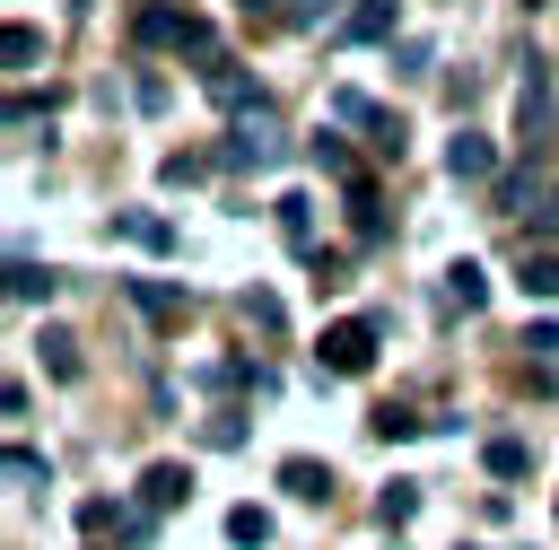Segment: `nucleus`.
<instances>
[{
	"label": "nucleus",
	"mask_w": 559,
	"mask_h": 550,
	"mask_svg": "<svg viewBox=\"0 0 559 550\" xmlns=\"http://www.w3.org/2000/svg\"><path fill=\"white\" fill-rule=\"evenodd\" d=\"M524 349H542V358H559V323H533V332H524Z\"/></svg>",
	"instance_id": "nucleus-20"
},
{
	"label": "nucleus",
	"mask_w": 559,
	"mask_h": 550,
	"mask_svg": "<svg viewBox=\"0 0 559 550\" xmlns=\"http://www.w3.org/2000/svg\"><path fill=\"white\" fill-rule=\"evenodd\" d=\"M367 428H376V437H411V428H428V419H411V410H393V402H384Z\"/></svg>",
	"instance_id": "nucleus-17"
},
{
	"label": "nucleus",
	"mask_w": 559,
	"mask_h": 550,
	"mask_svg": "<svg viewBox=\"0 0 559 550\" xmlns=\"http://www.w3.org/2000/svg\"><path fill=\"white\" fill-rule=\"evenodd\" d=\"M280 489H288V498H314V506H323V498H332V471H323L314 454H288V463H280Z\"/></svg>",
	"instance_id": "nucleus-5"
},
{
	"label": "nucleus",
	"mask_w": 559,
	"mask_h": 550,
	"mask_svg": "<svg viewBox=\"0 0 559 550\" xmlns=\"http://www.w3.org/2000/svg\"><path fill=\"white\" fill-rule=\"evenodd\" d=\"M9 297H17V306H44V297H52V271L17 253V262H9Z\"/></svg>",
	"instance_id": "nucleus-7"
},
{
	"label": "nucleus",
	"mask_w": 559,
	"mask_h": 550,
	"mask_svg": "<svg viewBox=\"0 0 559 550\" xmlns=\"http://www.w3.org/2000/svg\"><path fill=\"white\" fill-rule=\"evenodd\" d=\"M349 35H358V44L393 35V0H358V9H349Z\"/></svg>",
	"instance_id": "nucleus-13"
},
{
	"label": "nucleus",
	"mask_w": 559,
	"mask_h": 550,
	"mask_svg": "<svg viewBox=\"0 0 559 550\" xmlns=\"http://www.w3.org/2000/svg\"><path fill=\"white\" fill-rule=\"evenodd\" d=\"M183 498H192V471H183V463H148V471H140V506H148V515H166V506H183Z\"/></svg>",
	"instance_id": "nucleus-4"
},
{
	"label": "nucleus",
	"mask_w": 559,
	"mask_h": 550,
	"mask_svg": "<svg viewBox=\"0 0 559 550\" xmlns=\"http://www.w3.org/2000/svg\"><path fill=\"white\" fill-rule=\"evenodd\" d=\"M131 306H140L148 323H175V314H183V297H175V288H157V279H131Z\"/></svg>",
	"instance_id": "nucleus-10"
},
{
	"label": "nucleus",
	"mask_w": 559,
	"mask_h": 550,
	"mask_svg": "<svg viewBox=\"0 0 559 550\" xmlns=\"http://www.w3.org/2000/svg\"><path fill=\"white\" fill-rule=\"evenodd\" d=\"M332 9H341V0H288V26H323Z\"/></svg>",
	"instance_id": "nucleus-19"
},
{
	"label": "nucleus",
	"mask_w": 559,
	"mask_h": 550,
	"mask_svg": "<svg viewBox=\"0 0 559 550\" xmlns=\"http://www.w3.org/2000/svg\"><path fill=\"white\" fill-rule=\"evenodd\" d=\"M44 367H52L61 384H79V349H70V332H44Z\"/></svg>",
	"instance_id": "nucleus-14"
},
{
	"label": "nucleus",
	"mask_w": 559,
	"mask_h": 550,
	"mask_svg": "<svg viewBox=\"0 0 559 550\" xmlns=\"http://www.w3.org/2000/svg\"><path fill=\"white\" fill-rule=\"evenodd\" d=\"M227 541H236V550H262V541H271V515H262V506H236V515H227Z\"/></svg>",
	"instance_id": "nucleus-12"
},
{
	"label": "nucleus",
	"mask_w": 559,
	"mask_h": 550,
	"mask_svg": "<svg viewBox=\"0 0 559 550\" xmlns=\"http://www.w3.org/2000/svg\"><path fill=\"white\" fill-rule=\"evenodd\" d=\"M236 9H245V17H271V0H236Z\"/></svg>",
	"instance_id": "nucleus-21"
},
{
	"label": "nucleus",
	"mask_w": 559,
	"mask_h": 550,
	"mask_svg": "<svg viewBox=\"0 0 559 550\" xmlns=\"http://www.w3.org/2000/svg\"><path fill=\"white\" fill-rule=\"evenodd\" d=\"M314 358H323V375H367V367H376V323H367V314H341V323H323Z\"/></svg>",
	"instance_id": "nucleus-1"
},
{
	"label": "nucleus",
	"mask_w": 559,
	"mask_h": 550,
	"mask_svg": "<svg viewBox=\"0 0 559 550\" xmlns=\"http://www.w3.org/2000/svg\"><path fill=\"white\" fill-rule=\"evenodd\" d=\"M480 297H489V279H480V262H454V271H445V306H463V314H472Z\"/></svg>",
	"instance_id": "nucleus-9"
},
{
	"label": "nucleus",
	"mask_w": 559,
	"mask_h": 550,
	"mask_svg": "<svg viewBox=\"0 0 559 550\" xmlns=\"http://www.w3.org/2000/svg\"><path fill=\"white\" fill-rule=\"evenodd\" d=\"M35 52H44V35L17 17V26H9V70H35Z\"/></svg>",
	"instance_id": "nucleus-16"
},
{
	"label": "nucleus",
	"mask_w": 559,
	"mask_h": 550,
	"mask_svg": "<svg viewBox=\"0 0 559 550\" xmlns=\"http://www.w3.org/2000/svg\"><path fill=\"white\" fill-rule=\"evenodd\" d=\"M411 506H419V489H411V480H393V489H384V524H402Z\"/></svg>",
	"instance_id": "nucleus-18"
},
{
	"label": "nucleus",
	"mask_w": 559,
	"mask_h": 550,
	"mask_svg": "<svg viewBox=\"0 0 559 550\" xmlns=\"http://www.w3.org/2000/svg\"><path fill=\"white\" fill-rule=\"evenodd\" d=\"M9 480H17V489H44L52 471H44V454H35V445H9Z\"/></svg>",
	"instance_id": "nucleus-15"
},
{
	"label": "nucleus",
	"mask_w": 559,
	"mask_h": 550,
	"mask_svg": "<svg viewBox=\"0 0 559 550\" xmlns=\"http://www.w3.org/2000/svg\"><path fill=\"white\" fill-rule=\"evenodd\" d=\"M480 463H489L498 480H524V471H533V445H524V437H489V445H480Z\"/></svg>",
	"instance_id": "nucleus-6"
},
{
	"label": "nucleus",
	"mask_w": 559,
	"mask_h": 550,
	"mask_svg": "<svg viewBox=\"0 0 559 550\" xmlns=\"http://www.w3.org/2000/svg\"><path fill=\"white\" fill-rule=\"evenodd\" d=\"M306 210H314L306 192H288V201H280V236H288L297 253H314V218H306Z\"/></svg>",
	"instance_id": "nucleus-8"
},
{
	"label": "nucleus",
	"mask_w": 559,
	"mask_h": 550,
	"mask_svg": "<svg viewBox=\"0 0 559 550\" xmlns=\"http://www.w3.org/2000/svg\"><path fill=\"white\" fill-rule=\"evenodd\" d=\"M489 166H498L489 131H454V140H445V175H454V183H489Z\"/></svg>",
	"instance_id": "nucleus-3"
},
{
	"label": "nucleus",
	"mask_w": 559,
	"mask_h": 550,
	"mask_svg": "<svg viewBox=\"0 0 559 550\" xmlns=\"http://www.w3.org/2000/svg\"><path fill=\"white\" fill-rule=\"evenodd\" d=\"M114 227H122L140 253H166V244H175V227H166V218H140V210H131V218H114Z\"/></svg>",
	"instance_id": "nucleus-11"
},
{
	"label": "nucleus",
	"mask_w": 559,
	"mask_h": 550,
	"mask_svg": "<svg viewBox=\"0 0 559 550\" xmlns=\"http://www.w3.org/2000/svg\"><path fill=\"white\" fill-rule=\"evenodd\" d=\"M140 44H175L192 61H218V26L210 17H175V9H140Z\"/></svg>",
	"instance_id": "nucleus-2"
}]
</instances>
